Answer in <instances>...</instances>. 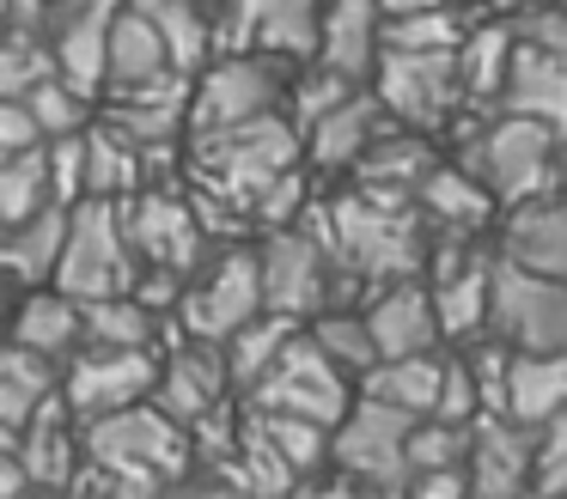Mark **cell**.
Returning <instances> with one entry per match:
<instances>
[{
  "label": "cell",
  "instance_id": "obj_1",
  "mask_svg": "<svg viewBox=\"0 0 567 499\" xmlns=\"http://www.w3.org/2000/svg\"><path fill=\"white\" fill-rule=\"evenodd\" d=\"M293 165H306V158H299V128L287 110H262V116L220 122V128H184L189 189L238 207L245 219H250V201Z\"/></svg>",
  "mask_w": 567,
  "mask_h": 499
},
{
  "label": "cell",
  "instance_id": "obj_2",
  "mask_svg": "<svg viewBox=\"0 0 567 499\" xmlns=\"http://www.w3.org/2000/svg\"><path fill=\"white\" fill-rule=\"evenodd\" d=\"M257 280H262V304L293 316V323L330 311V304H354V292H360V280L336 256L318 201H306L287 226H262Z\"/></svg>",
  "mask_w": 567,
  "mask_h": 499
},
{
  "label": "cell",
  "instance_id": "obj_3",
  "mask_svg": "<svg viewBox=\"0 0 567 499\" xmlns=\"http://www.w3.org/2000/svg\"><path fill=\"white\" fill-rule=\"evenodd\" d=\"M318 207H323L336 256H342V268L360 287L403 280V274L427 268V219L415 214V201H391V195H372V189H342Z\"/></svg>",
  "mask_w": 567,
  "mask_h": 499
},
{
  "label": "cell",
  "instance_id": "obj_4",
  "mask_svg": "<svg viewBox=\"0 0 567 499\" xmlns=\"http://www.w3.org/2000/svg\"><path fill=\"white\" fill-rule=\"evenodd\" d=\"M80 450L111 475L116 493H165L189 475V433L159 402H128L80 420Z\"/></svg>",
  "mask_w": 567,
  "mask_h": 499
},
{
  "label": "cell",
  "instance_id": "obj_5",
  "mask_svg": "<svg viewBox=\"0 0 567 499\" xmlns=\"http://www.w3.org/2000/svg\"><path fill=\"white\" fill-rule=\"evenodd\" d=\"M555 146H561V134L549 122L494 110L482 128H470L457 141L452 158L494 195V207H518V201H537V195L555 189Z\"/></svg>",
  "mask_w": 567,
  "mask_h": 499
},
{
  "label": "cell",
  "instance_id": "obj_6",
  "mask_svg": "<svg viewBox=\"0 0 567 499\" xmlns=\"http://www.w3.org/2000/svg\"><path fill=\"white\" fill-rule=\"evenodd\" d=\"M262 311V280H257V243L245 238H226L208 243L202 262L184 274V292H177V335H196V341H226L245 316Z\"/></svg>",
  "mask_w": 567,
  "mask_h": 499
},
{
  "label": "cell",
  "instance_id": "obj_7",
  "mask_svg": "<svg viewBox=\"0 0 567 499\" xmlns=\"http://www.w3.org/2000/svg\"><path fill=\"white\" fill-rule=\"evenodd\" d=\"M135 250L123 231V207L80 195L68 207V231H62V256L50 268V287H62L68 299H104V292H128L135 280Z\"/></svg>",
  "mask_w": 567,
  "mask_h": 499
},
{
  "label": "cell",
  "instance_id": "obj_8",
  "mask_svg": "<svg viewBox=\"0 0 567 499\" xmlns=\"http://www.w3.org/2000/svg\"><path fill=\"white\" fill-rule=\"evenodd\" d=\"M367 85L403 128H421V134L452 128V122L470 110L452 49H379Z\"/></svg>",
  "mask_w": 567,
  "mask_h": 499
},
{
  "label": "cell",
  "instance_id": "obj_9",
  "mask_svg": "<svg viewBox=\"0 0 567 499\" xmlns=\"http://www.w3.org/2000/svg\"><path fill=\"white\" fill-rule=\"evenodd\" d=\"M250 408H275V414H306V420H323L336 426L342 408L354 402V377L306 335V323L287 335V347L269 360V372L245 389Z\"/></svg>",
  "mask_w": 567,
  "mask_h": 499
},
{
  "label": "cell",
  "instance_id": "obj_10",
  "mask_svg": "<svg viewBox=\"0 0 567 499\" xmlns=\"http://www.w3.org/2000/svg\"><path fill=\"white\" fill-rule=\"evenodd\" d=\"M488 335H501L506 347L567 353V280L494 256V268H488Z\"/></svg>",
  "mask_w": 567,
  "mask_h": 499
},
{
  "label": "cell",
  "instance_id": "obj_11",
  "mask_svg": "<svg viewBox=\"0 0 567 499\" xmlns=\"http://www.w3.org/2000/svg\"><path fill=\"white\" fill-rule=\"evenodd\" d=\"M415 414L372 402L354 389L342 420L330 426V469L348 487H379V493H403V433Z\"/></svg>",
  "mask_w": 567,
  "mask_h": 499
},
{
  "label": "cell",
  "instance_id": "obj_12",
  "mask_svg": "<svg viewBox=\"0 0 567 499\" xmlns=\"http://www.w3.org/2000/svg\"><path fill=\"white\" fill-rule=\"evenodd\" d=\"M159 377V347H104V341H80L62 365H55V389L74 408V420L128 408V402L153 396Z\"/></svg>",
  "mask_w": 567,
  "mask_h": 499
},
{
  "label": "cell",
  "instance_id": "obj_13",
  "mask_svg": "<svg viewBox=\"0 0 567 499\" xmlns=\"http://www.w3.org/2000/svg\"><path fill=\"white\" fill-rule=\"evenodd\" d=\"M116 207H123V231H128L135 262L172 268V274H189L202 262L208 231H202L196 207H189V189H177V183H141Z\"/></svg>",
  "mask_w": 567,
  "mask_h": 499
},
{
  "label": "cell",
  "instance_id": "obj_14",
  "mask_svg": "<svg viewBox=\"0 0 567 499\" xmlns=\"http://www.w3.org/2000/svg\"><path fill=\"white\" fill-rule=\"evenodd\" d=\"M177 426L202 420L208 408L233 402V377H226V360H220V341H196V335H177L159 341V377H153V396Z\"/></svg>",
  "mask_w": 567,
  "mask_h": 499
},
{
  "label": "cell",
  "instance_id": "obj_15",
  "mask_svg": "<svg viewBox=\"0 0 567 499\" xmlns=\"http://www.w3.org/2000/svg\"><path fill=\"white\" fill-rule=\"evenodd\" d=\"M360 323H367L372 353H379V360H396V353H433V347H440V316H433L427 274L379 280V287H372V299L360 304Z\"/></svg>",
  "mask_w": 567,
  "mask_h": 499
},
{
  "label": "cell",
  "instance_id": "obj_16",
  "mask_svg": "<svg viewBox=\"0 0 567 499\" xmlns=\"http://www.w3.org/2000/svg\"><path fill=\"white\" fill-rule=\"evenodd\" d=\"M530 450H537V426L513 420V414H476L464 450L470 493H530Z\"/></svg>",
  "mask_w": 567,
  "mask_h": 499
},
{
  "label": "cell",
  "instance_id": "obj_17",
  "mask_svg": "<svg viewBox=\"0 0 567 499\" xmlns=\"http://www.w3.org/2000/svg\"><path fill=\"white\" fill-rule=\"evenodd\" d=\"M391 122L396 116L379 104V97H372V85H354V92L336 97L318 122H306V128H299V158H311L318 170H348L384 128H391Z\"/></svg>",
  "mask_w": 567,
  "mask_h": 499
},
{
  "label": "cell",
  "instance_id": "obj_18",
  "mask_svg": "<svg viewBox=\"0 0 567 499\" xmlns=\"http://www.w3.org/2000/svg\"><path fill=\"white\" fill-rule=\"evenodd\" d=\"M7 341L43 353V360L62 365L68 353L80 347V299H68L62 287H19V299H7V316H0Z\"/></svg>",
  "mask_w": 567,
  "mask_h": 499
},
{
  "label": "cell",
  "instance_id": "obj_19",
  "mask_svg": "<svg viewBox=\"0 0 567 499\" xmlns=\"http://www.w3.org/2000/svg\"><path fill=\"white\" fill-rule=\"evenodd\" d=\"M494 110H513V116L549 122L555 134H567V67L555 55H543V49H530V43L513 37V55H506Z\"/></svg>",
  "mask_w": 567,
  "mask_h": 499
},
{
  "label": "cell",
  "instance_id": "obj_20",
  "mask_svg": "<svg viewBox=\"0 0 567 499\" xmlns=\"http://www.w3.org/2000/svg\"><path fill=\"white\" fill-rule=\"evenodd\" d=\"M506 262L537 268V274H561L567 280V195H537V201L506 207L501 219V250Z\"/></svg>",
  "mask_w": 567,
  "mask_h": 499
},
{
  "label": "cell",
  "instance_id": "obj_21",
  "mask_svg": "<svg viewBox=\"0 0 567 499\" xmlns=\"http://www.w3.org/2000/svg\"><path fill=\"white\" fill-rule=\"evenodd\" d=\"M433 158H440L433 153V134L391 122V128H384L379 141L348 165V177H354V189L391 195V201H415V183H421V170H427Z\"/></svg>",
  "mask_w": 567,
  "mask_h": 499
},
{
  "label": "cell",
  "instance_id": "obj_22",
  "mask_svg": "<svg viewBox=\"0 0 567 499\" xmlns=\"http://www.w3.org/2000/svg\"><path fill=\"white\" fill-rule=\"evenodd\" d=\"M379 19H384L379 0H323L318 55L311 61H323V67H336L342 80L367 85L372 61H379Z\"/></svg>",
  "mask_w": 567,
  "mask_h": 499
},
{
  "label": "cell",
  "instance_id": "obj_23",
  "mask_svg": "<svg viewBox=\"0 0 567 499\" xmlns=\"http://www.w3.org/2000/svg\"><path fill=\"white\" fill-rule=\"evenodd\" d=\"M567 408V353L549 347H506V377H501V414L525 426H543L549 414Z\"/></svg>",
  "mask_w": 567,
  "mask_h": 499
},
{
  "label": "cell",
  "instance_id": "obj_24",
  "mask_svg": "<svg viewBox=\"0 0 567 499\" xmlns=\"http://www.w3.org/2000/svg\"><path fill=\"white\" fill-rule=\"evenodd\" d=\"M415 214L427 219V226L476 231V238H482L488 219H494V195L482 189L457 158H433V165L421 170V183H415Z\"/></svg>",
  "mask_w": 567,
  "mask_h": 499
},
{
  "label": "cell",
  "instance_id": "obj_25",
  "mask_svg": "<svg viewBox=\"0 0 567 499\" xmlns=\"http://www.w3.org/2000/svg\"><path fill=\"white\" fill-rule=\"evenodd\" d=\"M147 183V153H141L128 134H116L111 122H86L80 128V195H99V201H123Z\"/></svg>",
  "mask_w": 567,
  "mask_h": 499
},
{
  "label": "cell",
  "instance_id": "obj_26",
  "mask_svg": "<svg viewBox=\"0 0 567 499\" xmlns=\"http://www.w3.org/2000/svg\"><path fill=\"white\" fill-rule=\"evenodd\" d=\"M172 67L159 49V31H153V19L135 7V0H123V7L111 12V31H104V92H123V85H141V80H159V73Z\"/></svg>",
  "mask_w": 567,
  "mask_h": 499
},
{
  "label": "cell",
  "instance_id": "obj_27",
  "mask_svg": "<svg viewBox=\"0 0 567 499\" xmlns=\"http://www.w3.org/2000/svg\"><path fill=\"white\" fill-rule=\"evenodd\" d=\"M62 231H68V207L62 201H43L38 214L0 226V274L13 287H43L62 256Z\"/></svg>",
  "mask_w": 567,
  "mask_h": 499
},
{
  "label": "cell",
  "instance_id": "obj_28",
  "mask_svg": "<svg viewBox=\"0 0 567 499\" xmlns=\"http://www.w3.org/2000/svg\"><path fill=\"white\" fill-rule=\"evenodd\" d=\"M172 316L147 311L135 292H104V299H80V341H104V347H159Z\"/></svg>",
  "mask_w": 567,
  "mask_h": 499
},
{
  "label": "cell",
  "instance_id": "obj_29",
  "mask_svg": "<svg viewBox=\"0 0 567 499\" xmlns=\"http://www.w3.org/2000/svg\"><path fill=\"white\" fill-rule=\"evenodd\" d=\"M433 384H440V347L433 353H396V360H372L367 372L354 377L360 396L391 402L403 414H427L433 408Z\"/></svg>",
  "mask_w": 567,
  "mask_h": 499
},
{
  "label": "cell",
  "instance_id": "obj_30",
  "mask_svg": "<svg viewBox=\"0 0 567 499\" xmlns=\"http://www.w3.org/2000/svg\"><path fill=\"white\" fill-rule=\"evenodd\" d=\"M135 7L153 19L165 61H172L177 73H189V80H196V67L214 55V19H208V7H202V0H135Z\"/></svg>",
  "mask_w": 567,
  "mask_h": 499
},
{
  "label": "cell",
  "instance_id": "obj_31",
  "mask_svg": "<svg viewBox=\"0 0 567 499\" xmlns=\"http://www.w3.org/2000/svg\"><path fill=\"white\" fill-rule=\"evenodd\" d=\"M293 329H299L293 316H281V311H269V304H262L257 316H245V323L220 341V360H226V377H233V396H245V389L269 372V360L287 347V335H293Z\"/></svg>",
  "mask_w": 567,
  "mask_h": 499
},
{
  "label": "cell",
  "instance_id": "obj_32",
  "mask_svg": "<svg viewBox=\"0 0 567 499\" xmlns=\"http://www.w3.org/2000/svg\"><path fill=\"white\" fill-rule=\"evenodd\" d=\"M318 19H323V0H269L257 31H250V49L299 67V61L318 55Z\"/></svg>",
  "mask_w": 567,
  "mask_h": 499
},
{
  "label": "cell",
  "instance_id": "obj_33",
  "mask_svg": "<svg viewBox=\"0 0 567 499\" xmlns=\"http://www.w3.org/2000/svg\"><path fill=\"white\" fill-rule=\"evenodd\" d=\"M250 426L269 438V450L299 475V487L311 475L330 469V426L323 420H306V414H275V408H250Z\"/></svg>",
  "mask_w": 567,
  "mask_h": 499
},
{
  "label": "cell",
  "instance_id": "obj_34",
  "mask_svg": "<svg viewBox=\"0 0 567 499\" xmlns=\"http://www.w3.org/2000/svg\"><path fill=\"white\" fill-rule=\"evenodd\" d=\"M457 80H464V104L482 110L494 104V92H501V73H506V55H513V24L494 19V24H476V31L457 37Z\"/></svg>",
  "mask_w": 567,
  "mask_h": 499
},
{
  "label": "cell",
  "instance_id": "obj_35",
  "mask_svg": "<svg viewBox=\"0 0 567 499\" xmlns=\"http://www.w3.org/2000/svg\"><path fill=\"white\" fill-rule=\"evenodd\" d=\"M50 389H55V360L19 347V341H0V426H19Z\"/></svg>",
  "mask_w": 567,
  "mask_h": 499
},
{
  "label": "cell",
  "instance_id": "obj_36",
  "mask_svg": "<svg viewBox=\"0 0 567 499\" xmlns=\"http://www.w3.org/2000/svg\"><path fill=\"white\" fill-rule=\"evenodd\" d=\"M50 201V158L38 146H19V153H0V226L38 214Z\"/></svg>",
  "mask_w": 567,
  "mask_h": 499
},
{
  "label": "cell",
  "instance_id": "obj_37",
  "mask_svg": "<svg viewBox=\"0 0 567 499\" xmlns=\"http://www.w3.org/2000/svg\"><path fill=\"white\" fill-rule=\"evenodd\" d=\"M43 73H55L50 37L31 31V24L0 19V97H25L31 85L43 80Z\"/></svg>",
  "mask_w": 567,
  "mask_h": 499
},
{
  "label": "cell",
  "instance_id": "obj_38",
  "mask_svg": "<svg viewBox=\"0 0 567 499\" xmlns=\"http://www.w3.org/2000/svg\"><path fill=\"white\" fill-rule=\"evenodd\" d=\"M306 335L318 341V347L330 353V360L342 365L348 377H360L372 360H379V353H372V335H367V323H360L354 304H330V311L306 316Z\"/></svg>",
  "mask_w": 567,
  "mask_h": 499
},
{
  "label": "cell",
  "instance_id": "obj_39",
  "mask_svg": "<svg viewBox=\"0 0 567 499\" xmlns=\"http://www.w3.org/2000/svg\"><path fill=\"white\" fill-rule=\"evenodd\" d=\"M92 104H99V97H86L80 85H68L62 73H43V80L25 92V110H31V122H38L43 141L86 128V122H92Z\"/></svg>",
  "mask_w": 567,
  "mask_h": 499
},
{
  "label": "cell",
  "instance_id": "obj_40",
  "mask_svg": "<svg viewBox=\"0 0 567 499\" xmlns=\"http://www.w3.org/2000/svg\"><path fill=\"white\" fill-rule=\"evenodd\" d=\"M506 24H513L518 43L543 49V55H555L567 67V7H561V0H518Z\"/></svg>",
  "mask_w": 567,
  "mask_h": 499
},
{
  "label": "cell",
  "instance_id": "obj_41",
  "mask_svg": "<svg viewBox=\"0 0 567 499\" xmlns=\"http://www.w3.org/2000/svg\"><path fill=\"white\" fill-rule=\"evenodd\" d=\"M427 414L457 420V426H470L482 414V396H476V377H470L464 353H440V384H433V408Z\"/></svg>",
  "mask_w": 567,
  "mask_h": 499
},
{
  "label": "cell",
  "instance_id": "obj_42",
  "mask_svg": "<svg viewBox=\"0 0 567 499\" xmlns=\"http://www.w3.org/2000/svg\"><path fill=\"white\" fill-rule=\"evenodd\" d=\"M530 487L537 493H567V408L537 426V450H530Z\"/></svg>",
  "mask_w": 567,
  "mask_h": 499
},
{
  "label": "cell",
  "instance_id": "obj_43",
  "mask_svg": "<svg viewBox=\"0 0 567 499\" xmlns=\"http://www.w3.org/2000/svg\"><path fill=\"white\" fill-rule=\"evenodd\" d=\"M38 122H31L25 97H0V153H19V146H38Z\"/></svg>",
  "mask_w": 567,
  "mask_h": 499
},
{
  "label": "cell",
  "instance_id": "obj_44",
  "mask_svg": "<svg viewBox=\"0 0 567 499\" xmlns=\"http://www.w3.org/2000/svg\"><path fill=\"white\" fill-rule=\"evenodd\" d=\"M7 299H13V280L0 274V316H7Z\"/></svg>",
  "mask_w": 567,
  "mask_h": 499
},
{
  "label": "cell",
  "instance_id": "obj_45",
  "mask_svg": "<svg viewBox=\"0 0 567 499\" xmlns=\"http://www.w3.org/2000/svg\"><path fill=\"white\" fill-rule=\"evenodd\" d=\"M7 7H13V0H0V19H7Z\"/></svg>",
  "mask_w": 567,
  "mask_h": 499
},
{
  "label": "cell",
  "instance_id": "obj_46",
  "mask_svg": "<svg viewBox=\"0 0 567 499\" xmlns=\"http://www.w3.org/2000/svg\"><path fill=\"white\" fill-rule=\"evenodd\" d=\"M202 7H214V0H202Z\"/></svg>",
  "mask_w": 567,
  "mask_h": 499
}]
</instances>
